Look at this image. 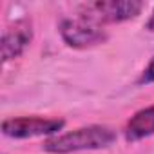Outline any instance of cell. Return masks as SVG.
<instances>
[{"label": "cell", "mask_w": 154, "mask_h": 154, "mask_svg": "<svg viewBox=\"0 0 154 154\" xmlns=\"http://www.w3.org/2000/svg\"><path fill=\"white\" fill-rule=\"evenodd\" d=\"M143 11L140 0H96L80 6V17L94 24H118L136 18Z\"/></svg>", "instance_id": "cell-2"}, {"label": "cell", "mask_w": 154, "mask_h": 154, "mask_svg": "<svg viewBox=\"0 0 154 154\" xmlns=\"http://www.w3.org/2000/svg\"><path fill=\"white\" fill-rule=\"evenodd\" d=\"M145 29H147V31H150V33H154V11H152L150 18L147 20V24H145Z\"/></svg>", "instance_id": "cell-8"}, {"label": "cell", "mask_w": 154, "mask_h": 154, "mask_svg": "<svg viewBox=\"0 0 154 154\" xmlns=\"http://www.w3.org/2000/svg\"><path fill=\"white\" fill-rule=\"evenodd\" d=\"M116 141V132L105 125H87L71 132L56 134L45 140L44 149L51 154H69L78 150H98L107 149Z\"/></svg>", "instance_id": "cell-1"}, {"label": "cell", "mask_w": 154, "mask_h": 154, "mask_svg": "<svg viewBox=\"0 0 154 154\" xmlns=\"http://www.w3.org/2000/svg\"><path fill=\"white\" fill-rule=\"evenodd\" d=\"M60 35L69 47L74 49H87L107 40V33L94 22L78 18H67L60 24Z\"/></svg>", "instance_id": "cell-4"}, {"label": "cell", "mask_w": 154, "mask_h": 154, "mask_svg": "<svg viewBox=\"0 0 154 154\" xmlns=\"http://www.w3.org/2000/svg\"><path fill=\"white\" fill-rule=\"evenodd\" d=\"M125 140L134 143L154 134V105L138 111L125 125Z\"/></svg>", "instance_id": "cell-6"}, {"label": "cell", "mask_w": 154, "mask_h": 154, "mask_svg": "<svg viewBox=\"0 0 154 154\" xmlns=\"http://www.w3.org/2000/svg\"><path fill=\"white\" fill-rule=\"evenodd\" d=\"M65 125L60 118H44V116H17L2 122V132L9 138L26 140L36 136H56Z\"/></svg>", "instance_id": "cell-3"}, {"label": "cell", "mask_w": 154, "mask_h": 154, "mask_svg": "<svg viewBox=\"0 0 154 154\" xmlns=\"http://www.w3.org/2000/svg\"><path fill=\"white\" fill-rule=\"evenodd\" d=\"M33 40V24L29 18H20L11 24L2 35V62L18 58Z\"/></svg>", "instance_id": "cell-5"}, {"label": "cell", "mask_w": 154, "mask_h": 154, "mask_svg": "<svg viewBox=\"0 0 154 154\" xmlns=\"http://www.w3.org/2000/svg\"><path fill=\"white\" fill-rule=\"evenodd\" d=\"M138 84H140V85H149V84H154V56L150 58L149 65H147V67L143 69V72L140 74Z\"/></svg>", "instance_id": "cell-7"}]
</instances>
